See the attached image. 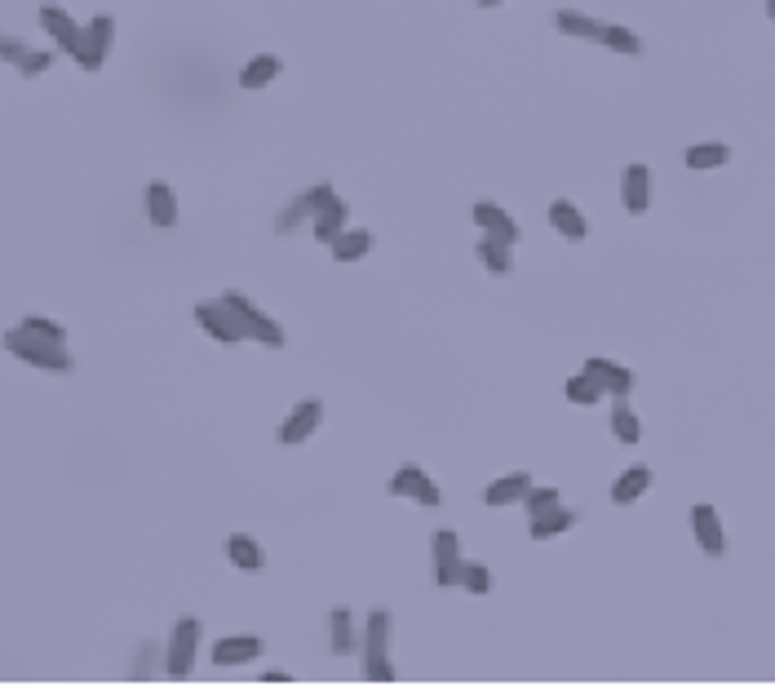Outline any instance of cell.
<instances>
[{"mask_svg":"<svg viewBox=\"0 0 775 687\" xmlns=\"http://www.w3.org/2000/svg\"><path fill=\"white\" fill-rule=\"evenodd\" d=\"M5 346L18 355V360H27V364H36V368H49V373H71L67 346L49 342V337L31 333V328H23V324L9 328V333H5Z\"/></svg>","mask_w":775,"mask_h":687,"instance_id":"1","label":"cell"},{"mask_svg":"<svg viewBox=\"0 0 775 687\" xmlns=\"http://www.w3.org/2000/svg\"><path fill=\"white\" fill-rule=\"evenodd\" d=\"M386 643H390V612L377 608V612H368V621H364V670H368V679H377V683L395 679Z\"/></svg>","mask_w":775,"mask_h":687,"instance_id":"2","label":"cell"},{"mask_svg":"<svg viewBox=\"0 0 775 687\" xmlns=\"http://www.w3.org/2000/svg\"><path fill=\"white\" fill-rule=\"evenodd\" d=\"M222 302L235 311V320H240V328H244L248 337H253V342H262V346H284V342H288V333H284V328H279V324L271 320V315H262V311H257V302H253V297H244L240 289L222 293Z\"/></svg>","mask_w":775,"mask_h":687,"instance_id":"3","label":"cell"},{"mask_svg":"<svg viewBox=\"0 0 775 687\" xmlns=\"http://www.w3.org/2000/svg\"><path fill=\"white\" fill-rule=\"evenodd\" d=\"M337 200V191L328 187V182H319V187H310V191H302L297 200H288V209L275 218V231L279 235H293L302 222H315V213L324 209V204H333Z\"/></svg>","mask_w":775,"mask_h":687,"instance_id":"4","label":"cell"},{"mask_svg":"<svg viewBox=\"0 0 775 687\" xmlns=\"http://www.w3.org/2000/svg\"><path fill=\"white\" fill-rule=\"evenodd\" d=\"M195 320H200L204 333L217 337L222 346H240V342H248V333L240 328L235 311L222 302V297H217V302H200V306H195Z\"/></svg>","mask_w":775,"mask_h":687,"instance_id":"5","label":"cell"},{"mask_svg":"<svg viewBox=\"0 0 775 687\" xmlns=\"http://www.w3.org/2000/svg\"><path fill=\"white\" fill-rule=\"evenodd\" d=\"M195 648H200V621L178 617L173 621V639H169V674L173 679H186V674H191Z\"/></svg>","mask_w":775,"mask_h":687,"instance_id":"6","label":"cell"},{"mask_svg":"<svg viewBox=\"0 0 775 687\" xmlns=\"http://www.w3.org/2000/svg\"><path fill=\"white\" fill-rule=\"evenodd\" d=\"M390 497H412L417 501V506H439L443 501V492H439V484H434V479L426 475V470L421 466H403V470H395V475H390Z\"/></svg>","mask_w":775,"mask_h":687,"instance_id":"7","label":"cell"},{"mask_svg":"<svg viewBox=\"0 0 775 687\" xmlns=\"http://www.w3.org/2000/svg\"><path fill=\"white\" fill-rule=\"evenodd\" d=\"M434 581L439 586H461L465 581V550L457 532H439L434 537Z\"/></svg>","mask_w":775,"mask_h":687,"instance_id":"8","label":"cell"},{"mask_svg":"<svg viewBox=\"0 0 775 687\" xmlns=\"http://www.w3.org/2000/svg\"><path fill=\"white\" fill-rule=\"evenodd\" d=\"M111 36H116V23H111L107 14H98V18H93V23L85 27V36H80L76 63L85 67V71H98L102 63H107V54H111Z\"/></svg>","mask_w":775,"mask_h":687,"instance_id":"9","label":"cell"},{"mask_svg":"<svg viewBox=\"0 0 775 687\" xmlns=\"http://www.w3.org/2000/svg\"><path fill=\"white\" fill-rule=\"evenodd\" d=\"M691 532H696V541H700V550H705L709 559H718V555H727V528H722V515L713 506H691Z\"/></svg>","mask_w":775,"mask_h":687,"instance_id":"10","label":"cell"},{"mask_svg":"<svg viewBox=\"0 0 775 687\" xmlns=\"http://www.w3.org/2000/svg\"><path fill=\"white\" fill-rule=\"evenodd\" d=\"M324 422V399H302V404L288 413V422L279 426V444H306L310 435Z\"/></svg>","mask_w":775,"mask_h":687,"instance_id":"11","label":"cell"},{"mask_svg":"<svg viewBox=\"0 0 775 687\" xmlns=\"http://www.w3.org/2000/svg\"><path fill=\"white\" fill-rule=\"evenodd\" d=\"M585 377H594L598 386H603V395H616V399H625L629 391H634V373H629L625 364H616V360H585V368H581Z\"/></svg>","mask_w":775,"mask_h":687,"instance_id":"12","label":"cell"},{"mask_svg":"<svg viewBox=\"0 0 775 687\" xmlns=\"http://www.w3.org/2000/svg\"><path fill=\"white\" fill-rule=\"evenodd\" d=\"M474 222H479V231L483 235H492V240H505V244H514L519 240V222L510 218V213L501 209V204H492V200H479L474 204Z\"/></svg>","mask_w":775,"mask_h":687,"instance_id":"13","label":"cell"},{"mask_svg":"<svg viewBox=\"0 0 775 687\" xmlns=\"http://www.w3.org/2000/svg\"><path fill=\"white\" fill-rule=\"evenodd\" d=\"M262 656V639L257 634H226L213 643V665H248Z\"/></svg>","mask_w":775,"mask_h":687,"instance_id":"14","label":"cell"},{"mask_svg":"<svg viewBox=\"0 0 775 687\" xmlns=\"http://www.w3.org/2000/svg\"><path fill=\"white\" fill-rule=\"evenodd\" d=\"M620 200H625V209L634 213H647V204H651V169L647 164H629L625 169V182H620Z\"/></svg>","mask_w":775,"mask_h":687,"instance_id":"15","label":"cell"},{"mask_svg":"<svg viewBox=\"0 0 775 687\" xmlns=\"http://www.w3.org/2000/svg\"><path fill=\"white\" fill-rule=\"evenodd\" d=\"M532 488H536V479L527 475V470H514V475L492 479L488 492H483V501H488V506H514V501H523Z\"/></svg>","mask_w":775,"mask_h":687,"instance_id":"16","label":"cell"},{"mask_svg":"<svg viewBox=\"0 0 775 687\" xmlns=\"http://www.w3.org/2000/svg\"><path fill=\"white\" fill-rule=\"evenodd\" d=\"M346 222H350V209H346V200H333V204H324V209L315 213V222H310V231H315V240L319 244H333L346 235Z\"/></svg>","mask_w":775,"mask_h":687,"instance_id":"17","label":"cell"},{"mask_svg":"<svg viewBox=\"0 0 775 687\" xmlns=\"http://www.w3.org/2000/svg\"><path fill=\"white\" fill-rule=\"evenodd\" d=\"M40 23H45V27H49V36H54L71 58H76V49H80V36H85V27H76V23H71V14H62L58 5H45V9H40Z\"/></svg>","mask_w":775,"mask_h":687,"instance_id":"18","label":"cell"},{"mask_svg":"<svg viewBox=\"0 0 775 687\" xmlns=\"http://www.w3.org/2000/svg\"><path fill=\"white\" fill-rule=\"evenodd\" d=\"M147 218L155 227H173L178 222V196H173L169 182H151L147 187Z\"/></svg>","mask_w":775,"mask_h":687,"instance_id":"19","label":"cell"},{"mask_svg":"<svg viewBox=\"0 0 775 687\" xmlns=\"http://www.w3.org/2000/svg\"><path fill=\"white\" fill-rule=\"evenodd\" d=\"M550 222H554V231L563 235V240H585V235H589L585 213L576 209L572 200H554V204H550Z\"/></svg>","mask_w":775,"mask_h":687,"instance_id":"20","label":"cell"},{"mask_svg":"<svg viewBox=\"0 0 775 687\" xmlns=\"http://www.w3.org/2000/svg\"><path fill=\"white\" fill-rule=\"evenodd\" d=\"M226 559H231L240 572H262V568H266L262 546H257V541L248 537V532H235V537L226 541Z\"/></svg>","mask_w":775,"mask_h":687,"instance_id":"21","label":"cell"},{"mask_svg":"<svg viewBox=\"0 0 775 687\" xmlns=\"http://www.w3.org/2000/svg\"><path fill=\"white\" fill-rule=\"evenodd\" d=\"M572 524H576V510L554 506V510H541V515H532L527 532H532V541H550V537H558V532H567Z\"/></svg>","mask_w":775,"mask_h":687,"instance_id":"22","label":"cell"},{"mask_svg":"<svg viewBox=\"0 0 775 687\" xmlns=\"http://www.w3.org/2000/svg\"><path fill=\"white\" fill-rule=\"evenodd\" d=\"M647 488H651V470L647 466H629L625 475L612 484V501L616 506H629V501H638Z\"/></svg>","mask_w":775,"mask_h":687,"instance_id":"23","label":"cell"},{"mask_svg":"<svg viewBox=\"0 0 775 687\" xmlns=\"http://www.w3.org/2000/svg\"><path fill=\"white\" fill-rule=\"evenodd\" d=\"M558 32L563 36H581V40H598L603 45V32H607V23H594V18H585V14H576V9H558Z\"/></svg>","mask_w":775,"mask_h":687,"instance_id":"24","label":"cell"},{"mask_svg":"<svg viewBox=\"0 0 775 687\" xmlns=\"http://www.w3.org/2000/svg\"><path fill=\"white\" fill-rule=\"evenodd\" d=\"M333 652L337 656H355L359 652V630H355V617H350V608H333Z\"/></svg>","mask_w":775,"mask_h":687,"instance_id":"25","label":"cell"},{"mask_svg":"<svg viewBox=\"0 0 775 687\" xmlns=\"http://www.w3.org/2000/svg\"><path fill=\"white\" fill-rule=\"evenodd\" d=\"M479 262L488 266L492 275H510V271H514L510 244H505V240H492V235H483V240H479Z\"/></svg>","mask_w":775,"mask_h":687,"instance_id":"26","label":"cell"},{"mask_svg":"<svg viewBox=\"0 0 775 687\" xmlns=\"http://www.w3.org/2000/svg\"><path fill=\"white\" fill-rule=\"evenodd\" d=\"M279 71H284V63H279L275 54H257L253 63L240 71V85H244V89H262V85H271Z\"/></svg>","mask_w":775,"mask_h":687,"instance_id":"27","label":"cell"},{"mask_svg":"<svg viewBox=\"0 0 775 687\" xmlns=\"http://www.w3.org/2000/svg\"><path fill=\"white\" fill-rule=\"evenodd\" d=\"M727 160H731L727 142H696V147H687V169H722Z\"/></svg>","mask_w":775,"mask_h":687,"instance_id":"28","label":"cell"},{"mask_svg":"<svg viewBox=\"0 0 775 687\" xmlns=\"http://www.w3.org/2000/svg\"><path fill=\"white\" fill-rule=\"evenodd\" d=\"M612 435L620 444H638V439H643V422H638V413L625 399H616V408H612Z\"/></svg>","mask_w":775,"mask_h":687,"instance_id":"29","label":"cell"},{"mask_svg":"<svg viewBox=\"0 0 775 687\" xmlns=\"http://www.w3.org/2000/svg\"><path fill=\"white\" fill-rule=\"evenodd\" d=\"M372 253V231H346L341 240L333 244V258L337 262H359Z\"/></svg>","mask_w":775,"mask_h":687,"instance_id":"30","label":"cell"},{"mask_svg":"<svg viewBox=\"0 0 775 687\" xmlns=\"http://www.w3.org/2000/svg\"><path fill=\"white\" fill-rule=\"evenodd\" d=\"M567 391V399H572V404H581V408H589V404H598V399H603V386L594 382V377H585V373H576L572 382L563 386Z\"/></svg>","mask_w":775,"mask_h":687,"instance_id":"31","label":"cell"},{"mask_svg":"<svg viewBox=\"0 0 775 687\" xmlns=\"http://www.w3.org/2000/svg\"><path fill=\"white\" fill-rule=\"evenodd\" d=\"M603 45H607V49H616V54H643V40H638L634 32H629V27H616V23H607Z\"/></svg>","mask_w":775,"mask_h":687,"instance_id":"32","label":"cell"},{"mask_svg":"<svg viewBox=\"0 0 775 687\" xmlns=\"http://www.w3.org/2000/svg\"><path fill=\"white\" fill-rule=\"evenodd\" d=\"M461 590H470V594H488V590H492V572L483 568V563H465V581H461Z\"/></svg>","mask_w":775,"mask_h":687,"instance_id":"33","label":"cell"},{"mask_svg":"<svg viewBox=\"0 0 775 687\" xmlns=\"http://www.w3.org/2000/svg\"><path fill=\"white\" fill-rule=\"evenodd\" d=\"M23 328H31V333H40V337H49V342H58V346H67V328L54 324V320H40V315H27Z\"/></svg>","mask_w":775,"mask_h":687,"instance_id":"34","label":"cell"},{"mask_svg":"<svg viewBox=\"0 0 775 687\" xmlns=\"http://www.w3.org/2000/svg\"><path fill=\"white\" fill-rule=\"evenodd\" d=\"M36 54V49H27L23 40H14V36H0V58H9V63H14L18 71L27 67V58Z\"/></svg>","mask_w":775,"mask_h":687,"instance_id":"35","label":"cell"},{"mask_svg":"<svg viewBox=\"0 0 775 687\" xmlns=\"http://www.w3.org/2000/svg\"><path fill=\"white\" fill-rule=\"evenodd\" d=\"M523 501H527V510H532V515H541V510L563 506V501H558V488H532Z\"/></svg>","mask_w":775,"mask_h":687,"instance_id":"36","label":"cell"},{"mask_svg":"<svg viewBox=\"0 0 775 687\" xmlns=\"http://www.w3.org/2000/svg\"><path fill=\"white\" fill-rule=\"evenodd\" d=\"M767 14H771V23H775V0H771V5H767Z\"/></svg>","mask_w":775,"mask_h":687,"instance_id":"37","label":"cell"}]
</instances>
